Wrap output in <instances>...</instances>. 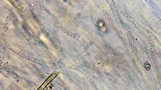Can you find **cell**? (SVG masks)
<instances>
[{"label":"cell","mask_w":161,"mask_h":90,"mask_svg":"<svg viewBox=\"0 0 161 90\" xmlns=\"http://www.w3.org/2000/svg\"><path fill=\"white\" fill-rule=\"evenodd\" d=\"M98 26L99 27V29L102 31L106 32L107 30V28L106 26L105 25V23L102 20H100L98 21Z\"/></svg>","instance_id":"6da1fadb"}]
</instances>
